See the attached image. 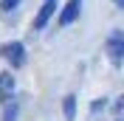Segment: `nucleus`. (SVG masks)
<instances>
[{"mask_svg":"<svg viewBox=\"0 0 124 121\" xmlns=\"http://www.w3.org/2000/svg\"><path fill=\"white\" fill-rule=\"evenodd\" d=\"M0 53H3V59H6L8 65H14V68H23L25 65V48H23V42H6V45L0 48Z\"/></svg>","mask_w":124,"mask_h":121,"instance_id":"obj_1","label":"nucleus"},{"mask_svg":"<svg viewBox=\"0 0 124 121\" xmlns=\"http://www.w3.org/2000/svg\"><path fill=\"white\" fill-rule=\"evenodd\" d=\"M107 56L113 62H116V65H121L124 62V31H113V34H110L107 37Z\"/></svg>","mask_w":124,"mask_h":121,"instance_id":"obj_2","label":"nucleus"},{"mask_svg":"<svg viewBox=\"0 0 124 121\" xmlns=\"http://www.w3.org/2000/svg\"><path fill=\"white\" fill-rule=\"evenodd\" d=\"M79 8H82V0H68L59 11V25H70L79 17Z\"/></svg>","mask_w":124,"mask_h":121,"instance_id":"obj_3","label":"nucleus"},{"mask_svg":"<svg viewBox=\"0 0 124 121\" xmlns=\"http://www.w3.org/2000/svg\"><path fill=\"white\" fill-rule=\"evenodd\" d=\"M54 8H56V0H45L42 3V8H39V14L34 17V28H45V23L51 20V14H54Z\"/></svg>","mask_w":124,"mask_h":121,"instance_id":"obj_4","label":"nucleus"},{"mask_svg":"<svg viewBox=\"0 0 124 121\" xmlns=\"http://www.w3.org/2000/svg\"><path fill=\"white\" fill-rule=\"evenodd\" d=\"M11 96H14V76L6 70V73H0V98L11 101Z\"/></svg>","mask_w":124,"mask_h":121,"instance_id":"obj_5","label":"nucleus"},{"mask_svg":"<svg viewBox=\"0 0 124 121\" xmlns=\"http://www.w3.org/2000/svg\"><path fill=\"white\" fill-rule=\"evenodd\" d=\"M62 110H65V118H68V121L76 118V96H65V101H62Z\"/></svg>","mask_w":124,"mask_h":121,"instance_id":"obj_6","label":"nucleus"},{"mask_svg":"<svg viewBox=\"0 0 124 121\" xmlns=\"http://www.w3.org/2000/svg\"><path fill=\"white\" fill-rule=\"evenodd\" d=\"M3 121H17V101H6V110H3Z\"/></svg>","mask_w":124,"mask_h":121,"instance_id":"obj_7","label":"nucleus"},{"mask_svg":"<svg viewBox=\"0 0 124 121\" xmlns=\"http://www.w3.org/2000/svg\"><path fill=\"white\" fill-rule=\"evenodd\" d=\"M0 6H3V11H11V8L20 6V0H0Z\"/></svg>","mask_w":124,"mask_h":121,"instance_id":"obj_8","label":"nucleus"},{"mask_svg":"<svg viewBox=\"0 0 124 121\" xmlns=\"http://www.w3.org/2000/svg\"><path fill=\"white\" fill-rule=\"evenodd\" d=\"M116 113H118V115H121V118H124V96H121V98H118V101H116Z\"/></svg>","mask_w":124,"mask_h":121,"instance_id":"obj_9","label":"nucleus"},{"mask_svg":"<svg viewBox=\"0 0 124 121\" xmlns=\"http://www.w3.org/2000/svg\"><path fill=\"white\" fill-rule=\"evenodd\" d=\"M113 3H116V6H118V8H124V0H113Z\"/></svg>","mask_w":124,"mask_h":121,"instance_id":"obj_10","label":"nucleus"},{"mask_svg":"<svg viewBox=\"0 0 124 121\" xmlns=\"http://www.w3.org/2000/svg\"><path fill=\"white\" fill-rule=\"evenodd\" d=\"M118 121H121V118H118Z\"/></svg>","mask_w":124,"mask_h":121,"instance_id":"obj_11","label":"nucleus"}]
</instances>
